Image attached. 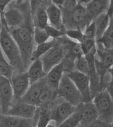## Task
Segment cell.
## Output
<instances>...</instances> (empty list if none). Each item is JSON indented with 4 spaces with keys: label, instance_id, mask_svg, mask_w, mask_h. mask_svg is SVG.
<instances>
[{
    "label": "cell",
    "instance_id": "8992f818",
    "mask_svg": "<svg viewBox=\"0 0 113 127\" xmlns=\"http://www.w3.org/2000/svg\"><path fill=\"white\" fill-rule=\"evenodd\" d=\"M65 50V48L62 46H57L55 44L40 58L42 64L44 71L46 75L53 67L63 60L66 55Z\"/></svg>",
    "mask_w": 113,
    "mask_h": 127
},
{
    "label": "cell",
    "instance_id": "52a82bcc",
    "mask_svg": "<svg viewBox=\"0 0 113 127\" xmlns=\"http://www.w3.org/2000/svg\"><path fill=\"white\" fill-rule=\"evenodd\" d=\"M8 5L9 7L5 9L2 18L8 30L20 28L24 23V14L15 4L12 5L11 2Z\"/></svg>",
    "mask_w": 113,
    "mask_h": 127
},
{
    "label": "cell",
    "instance_id": "7402d4cb",
    "mask_svg": "<svg viewBox=\"0 0 113 127\" xmlns=\"http://www.w3.org/2000/svg\"><path fill=\"white\" fill-rule=\"evenodd\" d=\"M44 2L32 13V14H34V27H38L42 29H44L49 24L46 9L43 7L42 8V4H45Z\"/></svg>",
    "mask_w": 113,
    "mask_h": 127
},
{
    "label": "cell",
    "instance_id": "1f68e13d",
    "mask_svg": "<svg viewBox=\"0 0 113 127\" xmlns=\"http://www.w3.org/2000/svg\"><path fill=\"white\" fill-rule=\"evenodd\" d=\"M44 29L50 38H56L66 35L65 31L58 30L55 28L50 26L49 24L46 26Z\"/></svg>",
    "mask_w": 113,
    "mask_h": 127
},
{
    "label": "cell",
    "instance_id": "7a4b0ae2",
    "mask_svg": "<svg viewBox=\"0 0 113 127\" xmlns=\"http://www.w3.org/2000/svg\"><path fill=\"white\" fill-rule=\"evenodd\" d=\"M0 47L9 61L10 64L19 70V73L24 71V67L18 46L8 32L5 25L2 24L0 31Z\"/></svg>",
    "mask_w": 113,
    "mask_h": 127
},
{
    "label": "cell",
    "instance_id": "f35d334b",
    "mask_svg": "<svg viewBox=\"0 0 113 127\" xmlns=\"http://www.w3.org/2000/svg\"></svg>",
    "mask_w": 113,
    "mask_h": 127
},
{
    "label": "cell",
    "instance_id": "e575fe53",
    "mask_svg": "<svg viewBox=\"0 0 113 127\" xmlns=\"http://www.w3.org/2000/svg\"><path fill=\"white\" fill-rule=\"evenodd\" d=\"M89 127H112V124L106 123L101 120L98 119L90 125Z\"/></svg>",
    "mask_w": 113,
    "mask_h": 127
},
{
    "label": "cell",
    "instance_id": "d6a6232c",
    "mask_svg": "<svg viewBox=\"0 0 113 127\" xmlns=\"http://www.w3.org/2000/svg\"><path fill=\"white\" fill-rule=\"evenodd\" d=\"M95 24L93 20L87 25L83 32L84 39L95 40Z\"/></svg>",
    "mask_w": 113,
    "mask_h": 127
},
{
    "label": "cell",
    "instance_id": "9a60e30c",
    "mask_svg": "<svg viewBox=\"0 0 113 127\" xmlns=\"http://www.w3.org/2000/svg\"><path fill=\"white\" fill-rule=\"evenodd\" d=\"M33 119H26L11 115H0V127H35Z\"/></svg>",
    "mask_w": 113,
    "mask_h": 127
},
{
    "label": "cell",
    "instance_id": "e0dca14e",
    "mask_svg": "<svg viewBox=\"0 0 113 127\" xmlns=\"http://www.w3.org/2000/svg\"><path fill=\"white\" fill-rule=\"evenodd\" d=\"M64 72L63 65L62 61L51 69L46 75V81L48 86L53 91H57Z\"/></svg>",
    "mask_w": 113,
    "mask_h": 127
},
{
    "label": "cell",
    "instance_id": "3957f363",
    "mask_svg": "<svg viewBox=\"0 0 113 127\" xmlns=\"http://www.w3.org/2000/svg\"><path fill=\"white\" fill-rule=\"evenodd\" d=\"M92 102L97 112L98 119L106 123L113 122V106L112 97L105 89L99 92L92 99Z\"/></svg>",
    "mask_w": 113,
    "mask_h": 127
},
{
    "label": "cell",
    "instance_id": "4dcf8cb0",
    "mask_svg": "<svg viewBox=\"0 0 113 127\" xmlns=\"http://www.w3.org/2000/svg\"><path fill=\"white\" fill-rule=\"evenodd\" d=\"M81 44L83 54L85 55L94 50H96L95 39H84Z\"/></svg>",
    "mask_w": 113,
    "mask_h": 127
},
{
    "label": "cell",
    "instance_id": "9c48e42d",
    "mask_svg": "<svg viewBox=\"0 0 113 127\" xmlns=\"http://www.w3.org/2000/svg\"><path fill=\"white\" fill-rule=\"evenodd\" d=\"M13 100L11 81L0 76V103L4 115L7 113Z\"/></svg>",
    "mask_w": 113,
    "mask_h": 127
},
{
    "label": "cell",
    "instance_id": "5bb4252c",
    "mask_svg": "<svg viewBox=\"0 0 113 127\" xmlns=\"http://www.w3.org/2000/svg\"><path fill=\"white\" fill-rule=\"evenodd\" d=\"M47 84L44 78L36 83L30 85L26 93L19 100V102L36 105L40 94L43 87Z\"/></svg>",
    "mask_w": 113,
    "mask_h": 127
},
{
    "label": "cell",
    "instance_id": "cb8c5ba5",
    "mask_svg": "<svg viewBox=\"0 0 113 127\" xmlns=\"http://www.w3.org/2000/svg\"><path fill=\"white\" fill-rule=\"evenodd\" d=\"M14 71V67L5 59L0 47V76L6 78L11 81Z\"/></svg>",
    "mask_w": 113,
    "mask_h": 127
},
{
    "label": "cell",
    "instance_id": "d4e9b609",
    "mask_svg": "<svg viewBox=\"0 0 113 127\" xmlns=\"http://www.w3.org/2000/svg\"><path fill=\"white\" fill-rule=\"evenodd\" d=\"M48 36L44 29L38 27H34L33 28V40L37 45L45 43L50 40Z\"/></svg>",
    "mask_w": 113,
    "mask_h": 127
},
{
    "label": "cell",
    "instance_id": "8d00e7d4",
    "mask_svg": "<svg viewBox=\"0 0 113 127\" xmlns=\"http://www.w3.org/2000/svg\"><path fill=\"white\" fill-rule=\"evenodd\" d=\"M54 123V122H53ZM46 127H57L54 124H52L51 123V122L50 121V123Z\"/></svg>",
    "mask_w": 113,
    "mask_h": 127
},
{
    "label": "cell",
    "instance_id": "d6986e66",
    "mask_svg": "<svg viewBox=\"0 0 113 127\" xmlns=\"http://www.w3.org/2000/svg\"><path fill=\"white\" fill-rule=\"evenodd\" d=\"M107 12L100 14L94 20L95 26V41L101 38L109 25L111 18Z\"/></svg>",
    "mask_w": 113,
    "mask_h": 127
},
{
    "label": "cell",
    "instance_id": "8fae6325",
    "mask_svg": "<svg viewBox=\"0 0 113 127\" xmlns=\"http://www.w3.org/2000/svg\"><path fill=\"white\" fill-rule=\"evenodd\" d=\"M76 111L80 117V123L83 125H89L98 119L97 112L92 101L82 102L76 107Z\"/></svg>",
    "mask_w": 113,
    "mask_h": 127
},
{
    "label": "cell",
    "instance_id": "f1b7e54d",
    "mask_svg": "<svg viewBox=\"0 0 113 127\" xmlns=\"http://www.w3.org/2000/svg\"><path fill=\"white\" fill-rule=\"evenodd\" d=\"M66 35L72 40H75L78 43H81L84 39V36L83 32L81 29H69L65 31Z\"/></svg>",
    "mask_w": 113,
    "mask_h": 127
},
{
    "label": "cell",
    "instance_id": "ba28073f",
    "mask_svg": "<svg viewBox=\"0 0 113 127\" xmlns=\"http://www.w3.org/2000/svg\"><path fill=\"white\" fill-rule=\"evenodd\" d=\"M13 91V100L19 101L30 87L29 78L27 71L13 75L11 80Z\"/></svg>",
    "mask_w": 113,
    "mask_h": 127
},
{
    "label": "cell",
    "instance_id": "2e32d148",
    "mask_svg": "<svg viewBox=\"0 0 113 127\" xmlns=\"http://www.w3.org/2000/svg\"><path fill=\"white\" fill-rule=\"evenodd\" d=\"M46 11L49 25L58 30L63 31V21L61 8L52 2L48 4Z\"/></svg>",
    "mask_w": 113,
    "mask_h": 127
},
{
    "label": "cell",
    "instance_id": "f546056e",
    "mask_svg": "<svg viewBox=\"0 0 113 127\" xmlns=\"http://www.w3.org/2000/svg\"><path fill=\"white\" fill-rule=\"evenodd\" d=\"M50 114L48 113L47 110L42 109L40 111L36 127H46L50 123Z\"/></svg>",
    "mask_w": 113,
    "mask_h": 127
},
{
    "label": "cell",
    "instance_id": "277c9868",
    "mask_svg": "<svg viewBox=\"0 0 113 127\" xmlns=\"http://www.w3.org/2000/svg\"><path fill=\"white\" fill-rule=\"evenodd\" d=\"M56 91L60 97L75 107L83 102L82 95L66 72H64Z\"/></svg>",
    "mask_w": 113,
    "mask_h": 127
},
{
    "label": "cell",
    "instance_id": "836d02e7",
    "mask_svg": "<svg viewBox=\"0 0 113 127\" xmlns=\"http://www.w3.org/2000/svg\"><path fill=\"white\" fill-rule=\"evenodd\" d=\"M78 2L77 0H64L62 7L67 12H71L77 6Z\"/></svg>",
    "mask_w": 113,
    "mask_h": 127
},
{
    "label": "cell",
    "instance_id": "484cf974",
    "mask_svg": "<svg viewBox=\"0 0 113 127\" xmlns=\"http://www.w3.org/2000/svg\"><path fill=\"white\" fill-rule=\"evenodd\" d=\"M53 90L51 89L47 84L46 85L40 93L39 97L36 104V106H42L50 101L53 96Z\"/></svg>",
    "mask_w": 113,
    "mask_h": 127
},
{
    "label": "cell",
    "instance_id": "74e56055",
    "mask_svg": "<svg viewBox=\"0 0 113 127\" xmlns=\"http://www.w3.org/2000/svg\"><path fill=\"white\" fill-rule=\"evenodd\" d=\"M2 27V17L1 14H0V31L1 30Z\"/></svg>",
    "mask_w": 113,
    "mask_h": 127
},
{
    "label": "cell",
    "instance_id": "30bf717a",
    "mask_svg": "<svg viewBox=\"0 0 113 127\" xmlns=\"http://www.w3.org/2000/svg\"><path fill=\"white\" fill-rule=\"evenodd\" d=\"M76 110V107L65 101L57 105L52 112L50 115L51 121L58 127Z\"/></svg>",
    "mask_w": 113,
    "mask_h": 127
},
{
    "label": "cell",
    "instance_id": "7c38bea8",
    "mask_svg": "<svg viewBox=\"0 0 113 127\" xmlns=\"http://www.w3.org/2000/svg\"><path fill=\"white\" fill-rule=\"evenodd\" d=\"M36 105L18 101L8 110L5 115L14 116L26 119H33L36 115Z\"/></svg>",
    "mask_w": 113,
    "mask_h": 127
},
{
    "label": "cell",
    "instance_id": "ac0fdd59",
    "mask_svg": "<svg viewBox=\"0 0 113 127\" xmlns=\"http://www.w3.org/2000/svg\"><path fill=\"white\" fill-rule=\"evenodd\" d=\"M27 72L30 85L38 82L46 75L44 71L42 64L39 59L32 62Z\"/></svg>",
    "mask_w": 113,
    "mask_h": 127
},
{
    "label": "cell",
    "instance_id": "4316f807",
    "mask_svg": "<svg viewBox=\"0 0 113 127\" xmlns=\"http://www.w3.org/2000/svg\"><path fill=\"white\" fill-rule=\"evenodd\" d=\"M75 70L88 75L90 72L89 64L85 55L75 59Z\"/></svg>",
    "mask_w": 113,
    "mask_h": 127
},
{
    "label": "cell",
    "instance_id": "6da1fadb",
    "mask_svg": "<svg viewBox=\"0 0 113 127\" xmlns=\"http://www.w3.org/2000/svg\"><path fill=\"white\" fill-rule=\"evenodd\" d=\"M11 35L18 46L24 70L27 69L31 64L33 51V31L24 23L20 28L8 30Z\"/></svg>",
    "mask_w": 113,
    "mask_h": 127
},
{
    "label": "cell",
    "instance_id": "83f0119b",
    "mask_svg": "<svg viewBox=\"0 0 113 127\" xmlns=\"http://www.w3.org/2000/svg\"><path fill=\"white\" fill-rule=\"evenodd\" d=\"M80 123V117L78 112H75L62 123L58 127H77Z\"/></svg>",
    "mask_w": 113,
    "mask_h": 127
},
{
    "label": "cell",
    "instance_id": "ffe728a7",
    "mask_svg": "<svg viewBox=\"0 0 113 127\" xmlns=\"http://www.w3.org/2000/svg\"><path fill=\"white\" fill-rule=\"evenodd\" d=\"M70 12L71 13L70 15V18L72 22L74 25L77 26V29H79L80 25L83 24L84 22L85 23L87 20H88L85 6L79 4V2L77 6L75 8Z\"/></svg>",
    "mask_w": 113,
    "mask_h": 127
},
{
    "label": "cell",
    "instance_id": "603a6c76",
    "mask_svg": "<svg viewBox=\"0 0 113 127\" xmlns=\"http://www.w3.org/2000/svg\"><path fill=\"white\" fill-rule=\"evenodd\" d=\"M55 43L54 40H50L45 43L37 45L32 53L31 63L36 60L39 59L42 56L53 47Z\"/></svg>",
    "mask_w": 113,
    "mask_h": 127
},
{
    "label": "cell",
    "instance_id": "5b68a950",
    "mask_svg": "<svg viewBox=\"0 0 113 127\" xmlns=\"http://www.w3.org/2000/svg\"><path fill=\"white\" fill-rule=\"evenodd\" d=\"M68 76L73 82L83 97V102L92 101L88 75L74 70L67 73Z\"/></svg>",
    "mask_w": 113,
    "mask_h": 127
},
{
    "label": "cell",
    "instance_id": "4fadbf2b",
    "mask_svg": "<svg viewBox=\"0 0 113 127\" xmlns=\"http://www.w3.org/2000/svg\"><path fill=\"white\" fill-rule=\"evenodd\" d=\"M111 1L103 0H90L86 5L88 20L90 23L100 14L107 12Z\"/></svg>",
    "mask_w": 113,
    "mask_h": 127
},
{
    "label": "cell",
    "instance_id": "d590c367",
    "mask_svg": "<svg viewBox=\"0 0 113 127\" xmlns=\"http://www.w3.org/2000/svg\"><path fill=\"white\" fill-rule=\"evenodd\" d=\"M11 0H0V14L1 16L4 13L8 4H9Z\"/></svg>",
    "mask_w": 113,
    "mask_h": 127
},
{
    "label": "cell",
    "instance_id": "44dd1931",
    "mask_svg": "<svg viewBox=\"0 0 113 127\" xmlns=\"http://www.w3.org/2000/svg\"><path fill=\"white\" fill-rule=\"evenodd\" d=\"M113 18L110 20L109 25L103 35L96 42L100 44L106 50H113Z\"/></svg>",
    "mask_w": 113,
    "mask_h": 127
}]
</instances>
